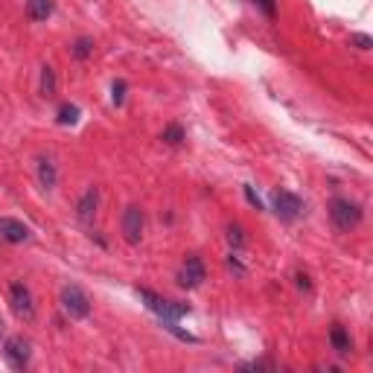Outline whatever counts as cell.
<instances>
[{
	"instance_id": "cell-1",
	"label": "cell",
	"mask_w": 373,
	"mask_h": 373,
	"mask_svg": "<svg viewBox=\"0 0 373 373\" xmlns=\"http://www.w3.org/2000/svg\"><path fill=\"white\" fill-rule=\"evenodd\" d=\"M137 294H140V301L146 303V309L149 312H155L161 321H181L187 312H190V306L187 303H175V301H166V298H161L158 292H152V289H137Z\"/></svg>"
},
{
	"instance_id": "cell-2",
	"label": "cell",
	"mask_w": 373,
	"mask_h": 373,
	"mask_svg": "<svg viewBox=\"0 0 373 373\" xmlns=\"http://www.w3.org/2000/svg\"><path fill=\"white\" fill-rule=\"evenodd\" d=\"M58 303H62L65 315L73 318V321H85L91 315V298L85 294V289L73 286V283L62 289V294H58Z\"/></svg>"
},
{
	"instance_id": "cell-3",
	"label": "cell",
	"mask_w": 373,
	"mask_h": 373,
	"mask_svg": "<svg viewBox=\"0 0 373 373\" xmlns=\"http://www.w3.org/2000/svg\"><path fill=\"white\" fill-rule=\"evenodd\" d=\"M329 219H332V228L347 233L362 222V207L350 199H332L329 202Z\"/></svg>"
},
{
	"instance_id": "cell-4",
	"label": "cell",
	"mask_w": 373,
	"mask_h": 373,
	"mask_svg": "<svg viewBox=\"0 0 373 373\" xmlns=\"http://www.w3.org/2000/svg\"><path fill=\"white\" fill-rule=\"evenodd\" d=\"M271 207L277 213L280 222H294L298 216H303V199L292 190H274L271 192Z\"/></svg>"
},
{
	"instance_id": "cell-5",
	"label": "cell",
	"mask_w": 373,
	"mask_h": 373,
	"mask_svg": "<svg viewBox=\"0 0 373 373\" xmlns=\"http://www.w3.org/2000/svg\"><path fill=\"white\" fill-rule=\"evenodd\" d=\"M9 303H12V312L21 321H35V301H32V292L30 286L24 283H12L9 286Z\"/></svg>"
},
{
	"instance_id": "cell-6",
	"label": "cell",
	"mask_w": 373,
	"mask_h": 373,
	"mask_svg": "<svg viewBox=\"0 0 373 373\" xmlns=\"http://www.w3.org/2000/svg\"><path fill=\"white\" fill-rule=\"evenodd\" d=\"M204 280H207V268H204L202 257H199V254H190V257L184 260V266H181V271H178V286L195 289V286H202Z\"/></svg>"
},
{
	"instance_id": "cell-7",
	"label": "cell",
	"mask_w": 373,
	"mask_h": 373,
	"mask_svg": "<svg viewBox=\"0 0 373 373\" xmlns=\"http://www.w3.org/2000/svg\"><path fill=\"white\" fill-rule=\"evenodd\" d=\"M4 356H6V362H9L15 370H24V367L30 365V359H32L30 341H27L24 336H12V339H6V344H4Z\"/></svg>"
},
{
	"instance_id": "cell-8",
	"label": "cell",
	"mask_w": 373,
	"mask_h": 373,
	"mask_svg": "<svg viewBox=\"0 0 373 373\" xmlns=\"http://www.w3.org/2000/svg\"><path fill=\"white\" fill-rule=\"evenodd\" d=\"M143 210L137 207V204H131V207H126V213H123V237H126V242L129 245H137L143 240Z\"/></svg>"
},
{
	"instance_id": "cell-9",
	"label": "cell",
	"mask_w": 373,
	"mask_h": 373,
	"mask_svg": "<svg viewBox=\"0 0 373 373\" xmlns=\"http://www.w3.org/2000/svg\"><path fill=\"white\" fill-rule=\"evenodd\" d=\"M30 233H32V230H30L24 222L12 219V216H4V219H0V242H6V245H21V242L30 240Z\"/></svg>"
},
{
	"instance_id": "cell-10",
	"label": "cell",
	"mask_w": 373,
	"mask_h": 373,
	"mask_svg": "<svg viewBox=\"0 0 373 373\" xmlns=\"http://www.w3.org/2000/svg\"><path fill=\"white\" fill-rule=\"evenodd\" d=\"M96 207H100V190H96V187H88V190L82 192V199L76 202V216H79V222L91 225L93 216H96Z\"/></svg>"
},
{
	"instance_id": "cell-11",
	"label": "cell",
	"mask_w": 373,
	"mask_h": 373,
	"mask_svg": "<svg viewBox=\"0 0 373 373\" xmlns=\"http://www.w3.org/2000/svg\"><path fill=\"white\" fill-rule=\"evenodd\" d=\"M329 344H332V350H336L339 356H350V353H353V339H350V332L341 324L329 327Z\"/></svg>"
},
{
	"instance_id": "cell-12",
	"label": "cell",
	"mask_w": 373,
	"mask_h": 373,
	"mask_svg": "<svg viewBox=\"0 0 373 373\" xmlns=\"http://www.w3.org/2000/svg\"><path fill=\"white\" fill-rule=\"evenodd\" d=\"M55 4L53 0H27V18L30 21H47V18L53 15Z\"/></svg>"
},
{
	"instance_id": "cell-13",
	"label": "cell",
	"mask_w": 373,
	"mask_h": 373,
	"mask_svg": "<svg viewBox=\"0 0 373 373\" xmlns=\"http://www.w3.org/2000/svg\"><path fill=\"white\" fill-rule=\"evenodd\" d=\"M38 181H41V187H55V181H58V172H55V164L50 161V158H41L38 161Z\"/></svg>"
},
{
	"instance_id": "cell-14",
	"label": "cell",
	"mask_w": 373,
	"mask_h": 373,
	"mask_svg": "<svg viewBox=\"0 0 373 373\" xmlns=\"http://www.w3.org/2000/svg\"><path fill=\"white\" fill-rule=\"evenodd\" d=\"M58 91V82H55V70L50 65L41 67V96H47V100H53Z\"/></svg>"
},
{
	"instance_id": "cell-15",
	"label": "cell",
	"mask_w": 373,
	"mask_h": 373,
	"mask_svg": "<svg viewBox=\"0 0 373 373\" xmlns=\"http://www.w3.org/2000/svg\"><path fill=\"white\" fill-rule=\"evenodd\" d=\"M161 140H164V143H169V146H181V143L187 140V134H184L181 123H169V126L161 131Z\"/></svg>"
},
{
	"instance_id": "cell-16",
	"label": "cell",
	"mask_w": 373,
	"mask_h": 373,
	"mask_svg": "<svg viewBox=\"0 0 373 373\" xmlns=\"http://www.w3.org/2000/svg\"><path fill=\"white\" fill-rule=\"evenodd\" d=\"M73 58H79V62H85L88 55H93V38H76L73 47H70Z\"/></svg>"
},
{
	"instance_id": "cell-17",
	"label": "cell",
	"mask_w": 373,
	"mask_h": 373,
	"mask_svg": "<svg viewBox=\"0 0 373 373\" xmlns=\"http://www.w3.org/2000/svg\"><path fill=\"white\" fill-rule=\"evenodd\" d=\"M79 123V108L76 105H62L58 108V126H76Z\"/></svg>"
},
{
	"instance_id": "cell-18",
	"label": "cell",
	"mask_w": 373,
	"mask_h": 373,
	"mask_svg": "<svg viewBox=\"0 0 373 373\" xmlns=\"http://www.w3.org/2000/svg\"><path fill=\"white\" fill-rule=\"evenodd\" d=\"M228 242H230V248H242L245 245V230L240 225H228Z\"/></svg>"
},
{
	"instance_id": "cell-19",
	"label": "cell",
	"mask_w": 373,
	"mask_h": 373,
	"mask_svg": "<svg viewBox=\"0 0 373 373\" xmlns=\"http://www.w3.org/2000/svg\"><path fill=\"white\" fill-rule=\"evenodd\" d=\"M111 103H114V105H123V103H126V82H123V79L111 85Z\"/></svg>"
},
{
	"instance_id": "cell-20",
	"label": "cell",
	"mask_w": 373,
	"mask_h": 373,
	"mask_svg": "<svg viewBox=\"0 0 373 373\" xmlns=\"http://www.w3.org/2000/svg\"><path fill=\"white\" fill-rule=\"evenodd\" d=\"M254 6H260L268 18H274V12H277V0H251Z\"/></svg>"
},
{
	"instance_id": "cell-21",
	"label": "cell",
	"mask_w": 373,
	"mask_h": 373,
	"mask_svg": "<svg viewBox=\"0 0 373 373\" xmlns=\"http://www.w3.org/2000/svg\"><path fill=\"white\" fill-rule=\"evenodd\" d=\"M245 190V199H248V204L251 207H257V210H263V202H260V195L254 192V187H242Z\"/></svg>"
},
{
	"instance_id": "cell-22",
	"label": "cell",
	"mask_w": 373,
	"mask_h": 373,
	"mask_svg": "<svg viewBox=\"0 0 373 373\" xmlns=\"http://www.w3.org/2000/svg\"><path fill=\"white\" fill-rule=\"evenodd\" d=\"M350 41H353V44H356L359 50H370V47H373V41H370V35H353V38H350Z\"/></svg>"
},
{
	"instance_id": "cell-23",
	"label": "cell",
	"mask_w": 373,
	"mask_h": 373,
	"mask_svg": "<svg viewBox=\"0 0 373 373\" xmlns=\"http://www.w3.org/2000/svg\"><path fill=\"white\" fill-rule=\"evenodd\" d=\"M274 365L271 362H251V365H242V370H271Z\"/></svg>"
},
{
	"instance_id": "cell-24",
	"label": "cell",
	"mask_w": 373,
	"mask_h": 373,
	"mask_svg": "<svg viewBox=\"0 0 373 373\" xmlns=\"http://www.w3.org/2000/svg\"><path fill=\"white\" fill-rule=\"evenodd\" d=\"M228 266H230V271H237V274H245V266L237 260V257H233V254H230V257H228Z\"/></svg>"
},
{
	"instance_id": "cell-25",
	"label": "cell",
	"mask_w": 373,
	"mask_h": 373,
	"mask_svg": "<svg viewBox=\"0 0 373 373\" xmlns=\"http://www.w3.org/2000/svg\"><path fill=\"white\" fill-rule=\"evenodd\" d=\"M298 289H303V292H309V289H312V283H309L306 274H298Z\"/></svg>"
}]
</instances>
